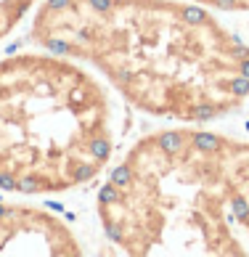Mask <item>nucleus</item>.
Returning <instances> with one entry per match:
<instances>
[{
  "label": "nucleus",
  "mask_w": 249,
  "mask_h": 257,
  "mask_svg": "<svg viewBox=\"0 0 249 257\" xmlns=\"http://www.w3.org/2000/svg\"><path fill=\"white\" fill-rule=\"evenodd\" d=\"M30 32L151 117L202 125L249 101V45L196 0H43Z\"/></svg>",
  "instance_id": "f257e3e1"
},
{
  "label": "nucleus",
  "mask_w": 249,
  "mask_h": 257,
  "mask_svg": "<svg viewBox=\"0 0 249 257\" xmlns=\"http://www.w3.org/2000/svg\"><path fill=\"white\" fill-rule=\"evenodd\" d=\"M111 154L109 96L82 61L48 48L0 59V191H74L98 178Z\"/></svg>",
  "instance_id": "7ed1b4c3"
},
{
  "label": "nucleus",
  "mask_w": 249,
  "mask_h": 257,
  "mask_svg": "<svg viewBox=\"0 0 249 257\" xmlns=\"http://www.w3.org/2000/svg\"><path fill=\"white\" fill-rule=\"evenodd\" d=\"M122 254L249 257V141L207 127L146 133L95 202Z\"/></svg>",
  "instance_id": "f03ea898"
},
{
  "label": "nucleus",
  "mask_w": 249,
  "mask_h": 257,
  "mask_svg": "<svg viewBox=\"0 0 249 257\" xmlns=\"http://www.w3.org/2000/svg\"><path fill=\"white\" fill-rule=\"evenodd\" d=\"M14 254L80 257L85 246L69 223L51 209L0 199V257Z\"/></svg>",
  "instance_id": "20e7f679"
},
{
  "label": "nucleus",
  "mask_w": 249,
  "mask_h": 257,
  "mask_svg": "<svg viewBox=\"0 0 249 257\" xmlns=\"http://www.w3.org/2000/svg\"><path fill=\"white\" fill-rule=\"evenodd\" d=\"M43 0H0V40H6L19 24L22 19L35 11ZM196 3H204L215 11H228V14H246L249 11V0H196Z\"/></svg>",
  "instance_id": "39448f33"
}]
</instances>
